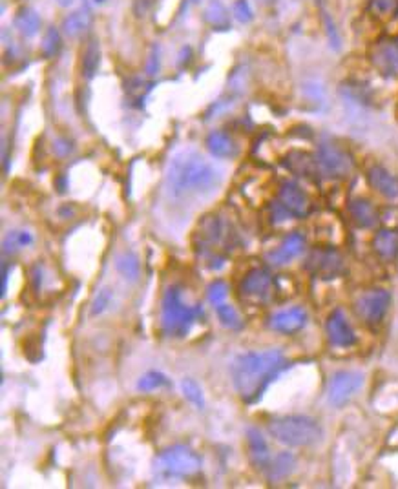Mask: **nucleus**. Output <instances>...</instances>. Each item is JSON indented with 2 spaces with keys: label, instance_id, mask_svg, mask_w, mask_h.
<instances>
[{
  "label": "nucleus",
  "instance_id": "1a4fd4ad",
  "mask_svg": "<svg viewBox=\"0 0 398 489\" xmlns=\"http://www.w3.org/2000/svg\"><path fill=\"white\" fill-rule=\"evenodd\" d=\"M363 385V374L357 371L334 372L327 385V400L334 408H342Z\"/></svg>",
  "mask_w": 398,
  "mask_h": 489
},
{
  "label": "nucleus",
  "instance_id": "bb28decb",
  "mask_svg": "<svg viewBox=\"0 0 398 489\" xmlns=\"http://www.w3.org/2000/svg\"><path fill=\"white\" fill-rule=\"evenodd\" d=\"M99 64H101V48H99V42L92 39V41L88 42L84 55H82V72H84V77L92 79L97 73Z\"/></svg>",
  "mask_w": 398,
  "mask_h": 489
},
{
  "label": "nucleus",
  "instance_id": "79ce46f5",
  "mask_svg": "<svg viewBox=\"0 0 398 489\" xmlns=\"http://www.w3.org/2000/svg\"><path fill=\"white\" fill-rule=\"evenodd\" d=\"M90 4L97 6V8H102V6L108 4V0H90Z\"/></svg>",
  "mask_w": 398,
  "mask_h": 489
},
{
  "label": "nucleus",
  "instance_id": "423d86ee",
  "mask_svg": "<svg viewBox=\"0 0 398 489\" xmlns=\"http://www.w3.org/2000/svg\"><path fill=\"white\" fill-rule=\"evenodd\" d=\"M203 460L189 445H170L153 460V473L161 480L194 479L201 471Z\"/></svg>",
  "mask_w": 398,
  "mask_h": 489
},
{
  "label": "nucleus",
  "instance_id": "0eeeda50",
  "mask_svg": "<svg viewBox=\"0 0 398 489\" xmlns=\"http://www.w3.org/2000/svg\"><path fill=\"white\" fill-rule=\"evenodd\" d=\"M238 291L241 298L249 303L263 305V303H269L274 296V278L267 269L256 267L241 278Z\"/></svg>",
  "mask_w": 398,
  "mask_h": 489
},
{
  "label": "nucleus",
  "instance_id": "39448f33",
  "mask_svg": "<svg viewBox=\"0 0 398 489\" xmlns=\"http://www.w3.org/2000/svg\"><path fill=\"white\" fill-rule=\"evenodd\" d=\"M269 433L289 448H309L322 440V425L305 414H287L269 422Z\"/></svg>",
  "mask_w": 398,
  "mask_h": 489
},
{
  "label": "nucleus",
  "instance_id": "2f4dec72",
  "mask_svg": "<svg viewBox=\"0 0 398 489\" xmlns=\"http://www.w3.org/2000/svg\"><path fill=\"white\" fill-rule=\"evenodd\" d=\"M169 383H170L169 378L164 376L163 372L150 371L141 376V380H139V383H138V389L139 391L149 392V391H155V389L167 387Z\"/></svg>",
  "mask_w": 398,
  "mask_h": 489
},
{
  "label": "nucleus",
  "instance_id": "f3484780",
  "mask_svg": "<svg viewBox=\"0 0 398 489\" xmlns=\"http://www.w3.org/2000/svg\"><path fill=\"white\" fill-rule=\"evenodd\" d=\"M366 178H368L369 186H371L373 190H377L380 195H383V198L388 199L398 198V178L389 172L386 166H382V164H373V166H369Z\"/></svg>",
  "mask_w": 398,
  "mask_h": 489
},
{
  "label": "nucleus",
  "instance_id": "412c9836",
  "mask_svg": "<svg viewBox=\"0 0 398 489\" xmlns=\"http://www.w3.org/2000/svg\"><path fill=\"white\" fill-rule=\"evenodd\" d=\"M373 250L382 260H395L398 258V230L380 229L373 238Z\"/></svg>",
  "mask_w": 398,
  "mask_h": 489
},
{
  "label": "nucleus",
  "instance_id": "a211bd4d",
  "mask_svg": "<svg viewBox=\"0 0 398 489\" xmlns=\"http://www.w3.org/2000/svg\"><path fill=\"white\" fill-rule=\"evenodd\" d=\"M247 442H249L250 462L258 469L267 471L272 462V457L271 451H269V445H267L265 439H263V434H261L258 429L250 428L249 431H247Z\"/></svg>",
  "mask_w": 398,
  "mask_h": 489
},
{
  "label": "nucleus",
  "instance_id": "4c0bfd02",
  "mask_svg": "<svg viewBox=\"0 0 398 489\" xmlns=\"http://www.w3.org/2000/svg\"><path fill=\"white\" fill-rule=\"evenodd\" d=\"M159 72V48L153 46L150 51L149 62H146V73L149 75H155Z\"/></svg>",
  "mask_w": 398,
  "mask_h": 489
},
{
  "label": "nucleus",
  "instance_id": "393cba45",
  "mask_svg": "<svg viewBox=\"0 0 398 489\" xmlns=\"http://www.w3.org/2000/svg\"><path fill=\"white\" fill-rule=\"evenodd\" d=\"M90 24H92L90 13H88L86 10H77V11H73L72 15H68L66 19H64L62 30H64V33H66V35L77 39V37H81L86 33L88 28H90Z\"/></svg>",
  "mask_w": 398,
  "mask_h": 489
},
{
  "label": "nucleus",
  "instance_id": "e433bc0d",
  "mask_svg": "<svg viewBox=\"0 0 398 489\" xmlns=\"http://www.w3.org/2000/svg\"><path fill=\"white\" fill-rule=\"evenodd\" d=\"M110 298H112L110 291H101V292H99L97 298H95V301H93V309H92L93 314H99V312L104 311V309H106V305H108V301H110Z\"/></svg>",
  "mask_w": 398,
  "mask_h": 489
},
{
  "label": "nucleus",
  "instance_id": "7ed1b4c3",
  "mask_svg": "<svg viewBox=\"0 0 398 489\" xmlns=\"http://www.w3.org/2000/svg\"><path fill=\"white\" fill-rule=\"evenodd\" d=\"M203 318V309L190 305L183 300V292L178 285L169 287L161 301V331L167 338H184L192 331L194 323Z\"/></svg>",
  "mask_w": 398,
  "mask_h": 489
},
{
  "label": "nucleus",
  "instance_id": "37998d69",
  "mask_svg": "<svg viewBox=\"0 0 398 489\" xmlns=\"http://www.w3.org/2000/svg\"><path fill=\"white\" fill-rule=\"evenodd\" d=\"M263 4H272V2H276V0H261Z\"/></svg>",
  "mask_w": 398,
  "mask_h": 489
},
{
  "label": "nucleus",
  "instance_id": "4468645a",
  "mask_svg": "<svg viewBox=\"0 0 398 489\" xmlns=\"http://www.w3.org/2000/svg\"><path fill=\"white\" fill-rule=\"evenodd\" d=\"M303 252H305V238L300 232H292V234L285 236L283 241L274 250H271L265 258L271 265L281 267L291 263L292 260H296L298 256H301Z\"/></svg>",
  "mask_w": 398,
  "mask_h": 489
},
{
  "label": "nucleus",
  "instance_id": "f704fd0d",
  "mask_svg": "<svg viewBox=\"0 0 398 489\" xmlns=\"http://www.w3.org/2000/svg\"><path fill=\"white\" fill-rule=\"evenodd\" d=\"M232 13H234V19L241 24H247V22L252 21V8L247 0H236L234 6H232Z\"/></svg>",
  "mask_w": 398,
  "mask_h": 489
},
{
  "label": "nucleus",
  "instance_id": "473e14b6",
  "mask_svg": "<svg viewBox=\"0 0 398 489\" xmlns=\"http://www.w3.org/2000/svg\"><path fill=\"white\" fill-rule=\"evenodd\" d=\"M207 298H209V301L214 307L221 305V303H225L227 298H229V285H227L223 280L212 281L209 289H207Z\"/></svg>",
  "mask_w": 398,
  "mask_h": 489
},
{
  "label": "nucleus",
  "instance_id": "dca6fc26",
  "mask_svg": "<svg viewBox=\"0 0 398 489\" xmlns=\"http://www.w3.org/2000/svg\"><path fill=\"white\" fill-rule=\"evenodd\" d=\"M307 325V312L301 307H291L274 312L269 318V327L280 334H294Z\"/></svg>",
  "mask_w": 398,
  "mask_h": 489
},
{
  "label": "nucleus",
  "instance_id": "7c9ffc66",
  "mask_svg": "<svg viewBox=\"0 0 398 489\" xmlns=\"http://www.w3.org/2000/svg\"><path fill=\"white\" fill-rule=\"evenodd\" d=\"M61 31L51 26L44 33V39H42V55L46 57V59H53L61 51Z\"/></svg>",
  "mask_w": 398,
  "mask_h": 489
},
{
  "label": "nucleus",
  "instance_id": "f257e3e1",
  "mask_svg": "<svg viewBox=\"0 0 398 489\" xmlns=\"http://www.w3.org/2000/svg\"><path fill=\"white\" fill-rule=\"evenodd\" d=\"M221 183V170L194 150L176 153L169 163L164 178V186L169 194L178 201L210 198L218 192Z\"/></svg>",
  "mask_w": 398,
  "mask_h": 489
},
{
  "label": "nucleus",
  "instance_id": "aec40b11",
  "mask_svg": "<svg viewBox=\"0 0 398 489\" xmlns=\"http://www.w3.org/2000/svg\"><path fill=\"white\" fill-rule=\"evenodd\" d=\"M349 214H351L352 221L360 227V229H373L375 224L378 223L380 215L378 210L369 199L363 198H354L349 203Z\"/></svg>",
  "mask_w": 398,
  "mask_h": 489
},
{
  "label": "nucleus",
  "instance_id": "5701e85b",
  "mask_svg": "<svg viewBox=\"0 0 398 489\" xmlns=\"http://www.w3.org/2000/svg\"><path fill=\"white\" fill-rule=\"evenodd\" d=\"M205 22L212 26L216 31H227L230 28V17L229 11L225 8L221 0H210L203 13Z\"/></svg>",
  "mask_w": 398,
  "mask_h": 489
},
{
  "label": "nucleus",
  "instance_id": "9d476101",
  "mask_svg": "<svg viewBox=\"0 0 398 489\" xmlns=\"http://www.w3.org/2000/svg\"><path fill=\"white\" fill-rule=\"evenodd\" d=\"M391 307V294L386 289H371L363 292L354 303V311L368 325H378Z\"/></svg>",
  "mask_w": 398,
  "mask_h": 489
},
{
  "label": "nucleus",
  "instance_id": "9b49d317",
  "mask_svg": "<svg viewBox=\"0 0 398 489\" xmlns=\"http://www.w3.org/2000/svg\"><path fill=\"white\" fill-rule=\"evenodd\" d=\"M278 203L287 210V214L296 220H303L311 212V201L300 184L294 181H283L278 190Z\"/></svg>",
  "mask_w": 398,
  "mask_h": 489
},
{
  "label": "nucleus",
  "instance_id": "2eb2a0df",
  "mask_svg": "<svg viewBox=\"0 0 398 489\" xmlns=\"http://www.w3.org/2000/svg\"><path fill=\"white\" fill-rule=\"evenodd\" d=\"M371 61L375 68L382 73L383 77H397L398 75V42L391 39H383L375 46L371 53Z\"/></svg>",
  "mask_w": 398,
  "mask_h": 489
},
{
  "label": "nucleus",
  "instance_id": "72a5a7b5",
  "mask_svg": "<svg viewBox=\"0 0 398 489\" xmlns=\"http://www.w3.org/2000/svg\"><path fill=\"white\" fill-rule=\"evenodd\" d=\"M181 389H183L187 400L194 403L196 408H198V409H203L205 408L203 391H201V387H199V385L194 382V380H190V378H184L183 383H181Z\"/></svg>",
  "mask_w": 398,
  "mask_h": 489
},
{
  "label": "nucleus",
  "instance_id": "ddd939ff",
  "mask_svg": "<svg viewBox=\"0 0 398 489\" xmlns=\"http://www.w3.org/2000/svg\"><path fill=\"white\" fill-rule=\"evenodd\" d=\"M325 331L331 345L340 347V349H348V347H352L357 343V334L352 331L351 323H349L348 316L343 314L342 309H337V311H332L331 314H329L325 323Z\"/></svg>",
  "mask_w": 398,
  "mask_h": 489
},
{
  "label": "nucleus",
  "instance_id": "4be33fe9",
  "mask_svg": "<svg viewBox=\"0 0 398 489\" xmlns=\"http://www.w3.org/2000/svg\"><path fill=\"white\" fill-rule=\"evenodd\" d=\"M285 166L291 170L292 173H296L300 178H312L320 173L316 164V157H311L309 153L303 152H292L287 155Z\"/></svg>",
  "mask_w": 398,
  "mask_h": 489
},
{
  "label": "nucleus",
  "instance_id": "cd10ccee",
  "mask_svg": "<svg viewBox=\"0 0 398 489\" xmlns=\"http://www.w3.org/2000/svg\"><path fill=\"white\" fill-rule=\"evenodd\" d=\"M31 243H33V236L28 230H13L6 236L2 247H4V254H15L19 250L28 249Z\"/></svg>",
  "mask_w": 398,
  "mask_h": 489
},
{
  "label": "nucleus",
  "instance_id": "ea45409f",
  "mask_svg": "<svg viewBox=\"0 0 398 489\" xmlns=\"http://www.w3.org/2000/svg\"><path fill=\"white\" fill-rule=\"evenodd\" d=\"M70 150H72L70 143H66V141H62V139L55 141V152L59 153V155H64V153H68Z\"/></svg>",
  "mask_w": 398,
  "mask_h": 489
},
{
  "label": "nucleus",
  "instance_id": "f03ea898",
  "mask_svg": "<svg viewBox=\"0 0 398 489\" xmlns=\"http://www.w3.org/2000/svg\"><path fill=\"white\" fill-rule=\"evenodd\" d=\"M285 365V356L278 349L245 352L236 356L230 365V378L238 396L245 403H254L256 400H260L269 383L278 378Z\"/></svg>",
  "mask_w": 398,
  "mask_h": 489
},
{
  "label": "nucleus",
  "instance_id": "6e6552de",
  "mask_svg": "<svg viewBox=\"0 0 398 489\" xmlns=\"http://www.w3.org/2000/svg\"><path fill=\"white\" fill-rule=\"evenodd\" d=\"M314 157L320 173L329 179H343L352 172V157L337 144H320Z\"/></svg>",
  "mask_w": 398,
  "mask_h": 489
},
{
  "label": "nucleus",
  "instance_id": "c9c22d12",
  "mask_svg": "<svg viewBox=\"0 0 398 489\" xmlns=\"http://www.w3.org/2000/svg\"><path fill=\"white\" fill-rule=\"evenodd\" d=\"M395 4H397V0H373V2H371V10H373L377 15H386V13L393 10Z\"/></svg>",
  "mask_w": 398,
  "mask_h": 489
},
{
  "label": "nucleus",
  "instance_id": "b1692460",
  "mask_svg": "<svg viewBox=\"0 0 398 489\" xmlns=\"http://www.w3.org/2000/svg\"><path fill=\"white\" fill-rule=\"evenodd\" d=\"M15 28L24 37H35L41 31V17L33 8H21L15 15Z\"/></svg>",
  "mask_w": 398,
  "mask_h": 489
},
{
  "label": "nucleus",
  "instance_id": "20e7f679",
  "mask_svg": "<svg viewBox=\"0 0 398 489\" xmlns=\"http://www.w3.org/2000/svg\"><path fill=\"white\" fill-rule=\"evenodd\" d=\"M234 230L230 229V224L223 218L218 214L207 215L196 234V250L203 256L207 263L220 267L230 247H234Z\"/></svg>",
  "mask_w": 398,
  "mask_h": 489
},
{
  "label": "nucleus",
  "instance_id": "a878e982",
  "mask_svg": "<svg viewBox=\"0 0 398 489\" xmlns=\"http://www.w3.org/2000/svg\"><path fill=\"white\" fill-rule=\"evenodd\" d=\"M296 468V459L291 453H280L276 459H272L271 466L267 469V474L271 480H281L289 477Z\"/></svg>",
  "mask_w": 398,
  "mask_h": 489
},
{
  "label": "nucleus",
  "instance_id": "a19ab883",
  "mask_svg": "<svg viewBox=\"0 0 398 489\" xmlns=\"http://www.w3.org/2000/svg\"><path fill=\"white\" fill-rule=\"evenodd\" d=\"M55 2L59 6H62V8H68V6H72L75 0H55Z\"/></svg>",
  "mask_w": 398,
  "mask_h": 489
},
{
  "label": "nucleus",
  "instance_id": "c756f323",
  "mask_svg": "<svg viewBox=\"0 0 398 489\" xmlns=\"http://www.w3.org/2000/svg\"><path fill=\"white\" fill-rule=\"evenodd\" d=\"M216 314H218V320H220V323L225 327V329L240 331L241 327H243V320H241L240 312L236 311L232 305L221 303V305L216 307Z\"/></svg>",
  "mask_w": 398,
  "mask_h": 489
},
{
  "label": "nucleus",
  "instance_id": "58836bf2",
  "mask_svg": "<svg viewBox=\"0 0 398 489\" xmlns=\"http://www.w3.org/2000/svg\"><path fill=\"white\" fill-rule=\"evenodd\" d=\"M8 278H10V267L4 261V265H2V298H4L6 291H8Z\"/></svg>",
  "mask_w": 398,
  "mask_h": 489
},
{
  "label": "nucleus",
  "instance_id": "6ab92c4d",
  "mask_svg": "<svg viewBox=\"0 0 398 489\" xmlns=\"http://www.w3.org/2000/svg\"><path fill=\"white\" fill-rule=\"evenodd\" d=\"M207 150L216 159H234L238 155V143L230 137L229 133L216 130L207 135Z\"/></svg>",
  "mask_w": 398,
  "mask_h": 489
},
{
  "label": "nucleus",
  "instance_id": "f8f14e48",
  "mask_svg": "<svg viewBox=\"0 0 398 489\" xmlns=\"http://www.w3.org/2000/svg\"><path fill=\"white\" fill-rule=\"evenodd\" d=\"M307 269L318 278H322V280H334V278L342 274L343 260L337 250L318 249L309 256Z\"/></svg>",
  "mask_w": 398,
  "mask_h": 489
},
{
  "label": "nucleus",
  "instance_id": "c85d7f7f",
  "mask_svg": "<svg viewBox=\"0 0 398 489\" xmlns=\"http://www.w3.org/2000/svg\"><path fill=\"white\" fill-rule=\"evenodd\" d=\"M115 269L123 278L126 280L135 281L141 274V265H139L138 256L132 254V252H124L123 256H119L117 263H115Z\"/></svg>",
  "mask_w": 398,
  "mask_h": 489
}]
</instances>
